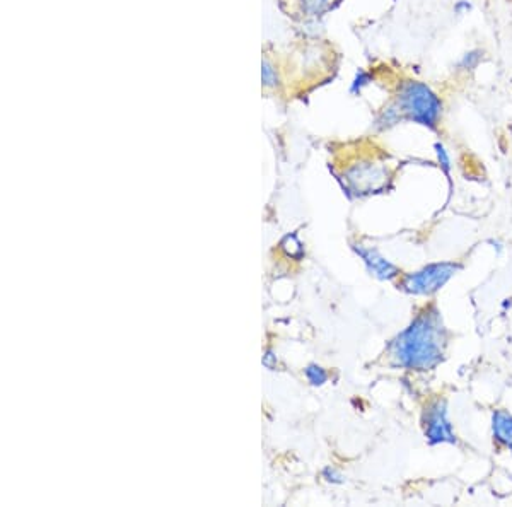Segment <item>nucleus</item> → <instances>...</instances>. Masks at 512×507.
<instances>
[{"label": "nucleus", "instance_id": "2", "mask_svg": "<svg viewBox=\"0 0 512 507\" xmlns=\"http://www.w3.org/2000/svg\"><path fill=\"white\" fill-rule=\"evenodd\" d=\"M443 113V103L432 93L429 86L422 82H405L393 105L384 111L381 122L384 129L396 125L403 120L420 123L429 129H436L437 122Z\"/></svg>", "mask_w": 512, "mask_h": 507}, {"label": "nucleus", "instance_id": "10", "mask_svg": "<svg viewBox=\"0 0 512 507\" xmlns=\"http://www.w3.org/2000/svg\"><path fill=\"white\" fill-rule=\"evenodd\" d=\"M437 158H439V163H441V168L449 173V169H451V159H449L448 151H446V147L443 144H436Z\"/></svg>", "mask_w": 512, "mask_h": 507}, {"label": "nucleus", "instance_id": "3", "mask_svg": "<svg viewBox=\"0 0 512 507\" xmlns=\"http://www.w3.org/2000/svg\"><path fill=\"white\" fill-rule=\"evenodd\" d=\"M460 270V263H431L424 269L403 275L398 282V289L412 296H432L441 291Z\"/></svg>", "mask_w": 512, "mask_h": 507}, {"label": "nucleus", "instance_id": "6", "mask_svg": "<svg viewBox=\"0 0 512 507\" xmlns=\"http://www.w3.org/2000/svg\"><path fill=\"white\" fill-rule=\"evenodd\" d=\"M354 248L355 251H357V255L364 260L367 269H369V272H371L374 277H378V279L381 280H391L396 279L398 275L402 274L396 265L388 262V260H386L383 255H379V251L374 250V248H364V246H354Z\"/></svg>", "mask_w": 512, "mask_h": 507}, {"label": "nucleus", "instance_id": "1", "mask_svg": "<svg viewBox=\"0 0 512 507\" xmlns=\"http://www.w3.org/2000/svg\"><path fill=\"white\" fill-rule=\"evenodd\" d=\"M446 342L448 333L441 313L429 306L391 342L390 357L398 368L432 371L443 362Z\"/></svg>", "mask_w": 512, "mask_h": 507}, {"label": "nucleus", "instance_id": "7", "mask_svg": "<svg viewBox=\"0 0 512 507\" xmlns=\"http://www.w3.org/2000/svg\"><path fill=\"white\" fill-rule=\"evenodd\" d=\"M492 431L495 441L504 444L512 453V415L504 410H497L492 415Z\"/></svg>", "mask_w": 512, "mask_h": 507}, {"label": "nucleus", "instance_id": "4", "mask_svg": "<svg viewBox=\"0 0 512 507\" xmlns=\"http://www.w3.org/2000/svg\"><path fill=\"white\" fill-rule=\"evenodd\" d=\"M422 426H424L425 439L429 444H454L453 426L448 419V407L443 398H436L431 403H427L424 414H422Z\"/></svg>", "mask_w": 512, "mask_h": 507}, {"label": "nucleus", "instance_id": "5", "mask_svg": "<svg viewBox=\"0 0 512 507\" xmlns=\"http://www.w3.org/2000/svg\"><path fill=\"white\" fill-rule=\"evenodd\" d=\"M388 171L383 166L373 164H361L347 173V181L357 195L362 193H374L386 187Z\"/></svg>", "mask_w": 512, "mask_h": 507}, {"label": "nucleus", "instance_id": "8", "mask_svg": "<svg viewBox=\"0 0 512 507\" xmlns=\"http://www.w3.org/2000/svg\"><path fill=\"white\" fill-rule=\"evenodd\" d=\"M306 376H308L309 383L315 386L323 385L326 378H328V374H326L320 366H309V368L306 369Z\"/></svg>", "mask_w": 512, "mask_h": 507}, {"label": "nucleus", "instance_id": "11", "mask_svg": "<svg viewBox=\"0 0 512 507\" xmlns=\"http://www.w3.org/2000/svg\"><path fill=\"white\" fill-rule=\"evenodd\" d=\"M309 9L313 12H323L325 9H330L332 4L330 0H308Z\"/></svg>", "mask_w": 512, "mask_h": 507}, {"label": "nucleus", "instance_id": "9", "mask_svg": "<svg viewBox=\"0 0 512 507\" xmlns=\"http://www.w3.org/2000/svg\"><path fill=\"white\" fill-rule=\"evenodd\" d=\"M480 59H482V52H478V50H475V52L466 53L465 57H463V60H461L460 67L461 69L465 70H473L475 67H477Z\"/></svg>", "mask_w": 512, "mask_h": 507}]
</instances>
